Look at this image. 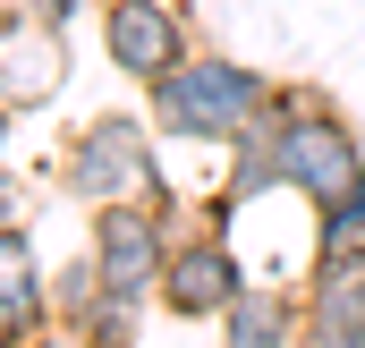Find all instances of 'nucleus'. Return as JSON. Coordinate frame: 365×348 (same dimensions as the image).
Here are the masks:
<instances>
[{
    "mask_svg": "<svg viewBox=\"0 0 365 348\" xmlns=\"http://www.w3.org/2000/svg\"><path fill=\"white\" fill-rule=\"evenodd\" d=\"M153 136L162 128H145L136 111H93L86 128L60 145V187L102 213V204H119V195H170V178L153 162Z\"/></svg>",
    "mask_w": 365,
    "mask_h": 348,
    "instance_id": "f03ea898",
    "label": "nucleus"
},
{
    "mask_svg": "<svg viewBox=\"0 0 365 348\" xmlns=\"http://www.w3.org/2000/svg\"><path fill=\"white\" fill-rule=\"evenodd\" d=\"M86 247H93L102 280H110L119 297L162 306V263H170V247H179V204H170V195H119V204L93 213Z\"/></svg>",
    "mask_w": 365,
    "mask_h": 348,
    "instance_id": "20e7f679",
    "label": "nucleus"
},
{
    "mask_svg": "<svg viewBox=\"0 0 365 348\" xmlns=\"http://www.w3.org/2000/svg\"><path fill=\"white\" fill-rule=\"evenodd\" d=\"M0 9H17V17H34L51 34H68V17H77V0H0Z\"/></svg>",
    "mask_w": 365,
    "mask_h": 348,
    "instance_id": "2eb2a0df",
    "label": "nucleus"
},
{
    "mask_svg": "<svg viewBox=\"0 0 365 348\" xmlns=\"http://www.w3.org/2000/svg\"><path fill=\"white\" fill-rule=\"evenodd\" d=\"M34 297H51V272L34 255V230L17 221V230H0V306H34Z\"/></svg>",
    "mask_w": 365,
    "mask_h": 348,
    "instance_id": "1a4fd4ad",
    "label": "nucleus"
},
{
    "mask_svg": "<svg viewBox=\"0 0 365 348\" xmlns=\"http://www.w3.org/2000/svg\"><path fill=\"white\" fill-rule=\"evenodd\" d=\"M314 263H340V272H365V221H357V230H314Z\"/></svg>",
    "mask_w": 365,
    "mask_h": 348,
    "instance_id": "f8f14e48",
    "label": "nucleus"
},
{
    "mask_svg": "<svg viewBox=\"0 0 365 348\" xmlns=\"http://www.w3.org/2000/svg\"><path fill=\"white\" fill-rule=\"evenodd\" d=\"M247 289V272L230 255V238L221 230H179V247L162 263V314H179V323H221V306Z\"/></svg>",
    "mask_w": 365,
    "mask_h": 348,
    "instance_id": "423d86ee",
    "label": "nucleus"
},
{
    "mask_svg": "<svg viewBox=\"0 0 365 348\" xmlns=\"http://www.w3.org/2000/svg\"><path fill=\"white\" fill-rule=\"evenodd\" d=\"M26 348H86V340H77L68 323H43V332H34V340H26Z\"/></svg>",
    "mask_w": 365,
    "mask_h": 348,
    "instance_id": "f3484780",
    "label": "nucleus"
},
{
    "mask_svg": "<svg viewBox=\"0 0 365 348\" xmlns=\"http://www.w3.org/2000/svg\"><path fill=\"white\" fill-rule=\"evenodd\" d=\"M297 340H306V289L247 280L221 306V348H297Z\"/></svg>",
    "mask_w": 365,
    "mask_h": 348,
    "instance_id": "0eeeda50",
    "label": "nucleus"
},
{
    "mask_svg": "<svg viewBox=\"0 0 365 348\" xmlns=\"http://www.w3.org/2000/svg\"><path fill=\"white\" fill-rule=\"evenodd\" d=\"M264 102H272V77H264V68H247V60H230V51H195V60L170 68L162 86H145V119H153L170 145H212V153H230V145L264 119Z\"/></svg>",
    "mask_w": 365,
    "mask_h": 348,
    "instance_id": "f257e3e1",
    "label": "nucleus"
},
{
    "mask_svg": "<svg viewBox=\"0 0 365 348\" xmlns=\"http://www.w3.org/2000/svg\"><path fill=\"white\" fill-rule=\"evenodd\" d=\"M102 289H110V280H102L93 247H77V255H68L60 272H51V323H68V332H77V323L93 314V297H102Z\"/></svg>",
    "mask_w": 365,
    "mask_h": 348,
    "instance_id": "9d476101",
    "label": "nucleus"
},
{
    "mask_svg": "<svg viewBox=\"0 0 365 348\" xmlns=\"http://www.w3.org/2000/svg\"><path fill=\"white\" fill-rule=\"evenodd\" d=\"M306 332H365V272H340V263L306 272Z\"/></svg>",
    "mask_w": 365,
    "mask_h": 348,
    "instance_id": "6e6552de",
    "label": "nucleus"
},
{
    "mask_svg": "<svg viewBox=\"0 0 365 348\" xmlns=\"http://www.w3.org/2000/svg\"><path fill=\"white\" fill-rule=\"evenodd\" d=\"M297 348H365V332H306Z\"/></svg>",
    "mask_w": 365,
    "mask_h": 348,
    "instance_id": "a211bd4d",
    "label": "nucleus"
},
{
    "mask_svg": "<svg viewBox=\"0 0 365 348\" xmlns=\"http://www.w3.org/2000/svg\"><path fill=\"white\" fill-rule=\"evenodd\" d=\"M102 51L128 86H162L195 60V17L187 0H102Z\"/></svg>",
    "mask_w": 365,
    "mask_h": 348,
    "instance_id": "39448f33",
    "label": "nucleus"
},
{
    "mask_svg": "<svg viewBox=\"0 0 365 348\" xmlns=\"http://www.w3.org/2000/svg\"><path fill=\"white\" fill-rule=\"evenodd\" d=\"M136 332H145V306H136V297H119V289H102V297H93V314L77 323V340H86V348H136Z\"/></svg>",
    "mask_w": 365,
    "mask_h": 348,
    "instance_id": "9b49d317",
    "label": "nucleus"
},
{
    "mask_svg": "<svg viewBox=\"0 0 365 348\" xmlns=\"http://www.w3.org/2000/svg\"><path fill=\"white\" fill-rule=\"evenodd\" d=\"M9 128H17V93L0 86V162H9Z\"/></svg>",
    "mask_w": 365,
    "mask_h": 348,
    "instance_id": "6ab92c4d",
    "label": "nucleus"
},
{
    "mask_svg": "<svg viewBox=\"0 0 365 348\" xmlns=\"http://www.w3.org/2000/svg\"><path fill=\"white\" fill-rule=\"evenodd\" d=\"M357 221H365V170L349 178L331 204H314V230H357Z\"/></svg>",
    "mask_w": 365,
    "mask_h": 348,
    "instance_id": "ddd939ff",
    "label": "nucleus"
},
{
    "mask_svg": "<svg viewBox=\"0 0 365 348\" xmlns=\"http://www.w3.org/2000/svg\"><path fill=\"white\" fill-rule=\"evenodd\" d=\"M43 323H51V297H34V306H0V348H26Z\"/></svg>",
    "mask_w": 365,
    "mask_h": 348,
    "instance_id": "4468645a",
    "label": "nucleus"
},
{
    "mask_svg": "<svg viewBox=\"0 0 365 348\" xmlns=\"http://www.w3.org/2000/svg\"><path fill=\"white\" fill-rule=\"evenodd\" d=\"M357 170H365V145L340 119V102L314 86H280V187L306 204H331Z\"/></svg>",
    "mask_w": 365,
    "mask_h": 348,
    "instance_id": "7ed1b4c3",
    "label": "nucleus"
},
{
    "mask_svg": "<svg viewBox=\"0 0 365 348\" xmlns=\"http://www.w3.org/2000/svg\"><path fill=\"white\" fill-rule=\"evenodd\" d=\"M26 221V178H17V162H0V230H17Z\"/></svg>",
    "mask_w": 365,
    "mask_h": 348,
    "instance_id": "dca6fc26",
    "label": "nucleus"
}]
</instances>
